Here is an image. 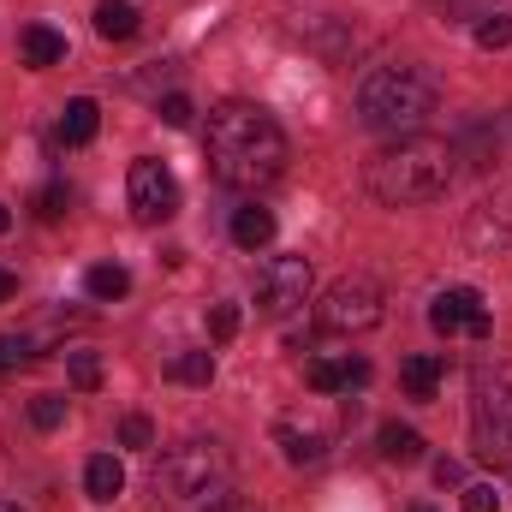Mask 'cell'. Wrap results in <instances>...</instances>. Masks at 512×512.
Listing matches in <instances>:
<instances>
[{"label": "cell", "instance_id": "obj_1", "mask_svg": "<svg viewBox=\"0 0 512 512\" xmlns=\"http://www.w3.org/2000/svg\"><path fill=\"white\" fill-rule=\"evenodd\" d=\"M203 161L227 191H262L286 173V131L256 102H221L203 131Z\"/></svg>", "mask_w": 512, "mask_h": 512}, {"label": "cell", "instance_id": "obj_2", "mask_svg": "<svg viewBox=\"0 0 512 512\" xmlns=\"http://www.w3.org/2000/svg\"><path fill=\"white\" fill-rule=\"evenodd\" d=\"M453 161H459L453 143L417 137V131H411V137H393L382 155H370L364 185H370V197L387 203V209L435 203V197H447V185H453Z\"/></svg>", "mask_w": 512, "mask_h": 512}, {"label": "cell", "instance_id": "obj_3", "mask_svg": "<svg viewBox=\"0 0 512 512\" xmlns=\"http://www.w3.org/2000/svg\"><path fill=\"white\" fill-rule=\"evenodd\" d=\"M233 495V459L221 441H179L161 453L155 465V501L161 507H179V512H215L221 501Z\"/></svg>", "mask_w": 512, "mask_h": 512}, {"label": "cell", "instance_id": "obj_4", "mask_svg": "<svg viewBox=\"0 0 512 512\" xmlns=\"http://www.w3.org/2000/svg\"><path fill=\"white\" fill-rule=\"evenodd\" d=\"M435 114V78L423 66H382L358 84V120L387 137H411Z\"/></svg>", "mask_w": 512, "mask_h": 512}, {"label": "cell", "instance_id": "obj_5", "mask_svg": "<svg viewBox=\"0 0 512 512\" xmlns=\"http://www.w3.org/2000/svg\"><path fill=\"white\" fill-rule=\"evenodd\" d=\"M382 286L370 280V274H346V280H334L328 292H322V304H316V322L328 328V334H364V328H376L382 322Z\"/></svg>", "mask_w": 512, "mask_h": 512}, {"label": "cell", "instance_id": "obj_6", "mask_svg": "<svg viewBox=\"0 0 512 512\" xmlns=\"http://www.w3.org/2000/svg\"><path fill=\"white\" fill-rule=\"evenodd\" d=\"M471 435H477V459L512 465V382H483L477 387Z\"/></svg>", "mask_w": 512, "mask_h": 512}, {"label": "cell", "instance_id": "obj_7", "mask_svg": "<svg viewBox=\"0 0 512 512\" xmlns=\"http://www.w3.org/2000/svg\"><path fill=\"white\" fill-rule=\"evenodd\" d=\"M310 298V262L304 256H268L256 274V310L262 316H292Z\"/></svg>", "mask_w": 512, "mask_h": 512}, {"label": "cell", "instance_id": "obj_8", "mask_svg": "<svg viewBox=\"0 0 512 512\" xmlns=\"http://www.w3.org/2000/svg\"><path fill=\"white\" fill-rule=\"evenodd\" d=\"M126 197H131V215L137 221H167V215H179V185H173V173L161 167V161H131V173H126Z\"/></svg>", "mask_w": 512, "mask_h": 512}, {"label": "cell", "instance_id": "obj_9", "mask_svg": "<svg viewBox=\"0 0 512 512\" xmlns=\"http://www.w3.org/2000/svg\"><path fill=\"white\" fill-rule=\"evenodd\" d=\"M429 328L435 334H471V340H489V304H483V292H471V286H447V292H435V304H429Z\"/></svg>", "mask_w": 512, "mask_h": 512}, {"label": "cell", "instance_id": "obj_10", "mask_svg": "<svg viewBox=\"0 0 512 512\" xmlns=\"http://www.w3.org/2000/svg\"><path fill=\"white\" fill-rule=\"evenodd\" d=\"M465 245H471V251H483V256L512 251V185L489 191V197L465 215Z\"/></svg>", "mask_w": 512, "mask_h": 512}, {"label": "cell", "instance_id": "obj_11", "mask_svg": "<svg viewBox=\"0 0 512 512\" xmlns=\"http://www.w3.org/2000/svg\"><path fill=\"white\" fill-rule=\"evenodd\" d=\"M304 382L316 387V393H340V387H364V382H370V364H364V358H334V364H328V358H316V364L304 370Z\"/></svg>", "mask_w": 512, "mask_h": 512}, {"label": "cell", "instance_id": "obj_12", "mask_svg": "<svg viewBox=\"0 0 512 512\" xmlns=\"http://www.w3.org/2000/svg\"><path fill=\"white\" fill-rule=\"evenodd\" d=\"M18 54H24V66H30V72H48V66H60V60H66V36H60V30H48V24H24Z\"/></svg>", "mask_w": 512, "mask_h": 512}, {"label": "cell", "instance_id": "obj_13", "mask_svg": "<svg viewBox=\"0 0 512 512\" xmlns=\"http://www.w3.org/2000/svg\"><path fill=\"white\" fill-rule=\"evenodd\" d=\"M96 131H102V108H96L90 96H78V102H66V114H60V131H54V137H60L66 149H84Z\"/></svg>", "mask_w": 512, "mask_h": 512}, {"label": "cell", "instance_id": "obj_14", "mask_svg": "<svg viewBox=\"0 0 512 512\" xmlns=\"http://www.w3.org/2000/svg\"><path fill=\"white\" fill-rule=\"evenodd\" d=\"M120 489H126V465H120L114 453H96V459L84 465V495H90V501H114Z\"/></svg>", "mask_w": 512, "mask_h": 512}, {"label": "cell", "instance_id": "obj_15", "mask_svg": "<svg viewBox=\"0 0 512 512\" xmlns=\"http://www.w3.org/2000/svg\"><path fill=\"white\" fill-rule=\"evenodd\" d=\"M441 370H447V364H441L435 352H417V358H405V364H399V387H405L411 399H435Z\"/></svg>", "mask_w": 512, "mask_h": 512}, {"label": "cell", "instance_id": "obj_16", "mask_svg": "<svg viewBox=\"0 0 512 512\" xmlns=\"http://www.w3.org/2000/svg\"><path fill=\"white\" fill-rule=\"evenodd\" d=\"M268 239H274V215L256 209V203H245V209L233 215V245H239V251H262Z\"/></svg>", "mask_w": 512, "mask_h": 512}, {"label": "cell", "instance_id": "obj_17", "mask_svg": "<svg viewBox=\"0 0 512 512\" xmlns=\"http://www.w3.org/2000/svg\"><path fill=\"white\" fill-rule=\"evenodd\" d=\"M96 36H108V42L137 36V6L131 0H96Z\"/></svg>", "mask_w": 512, "mask_h": 512}, {"label": "cell", "instance_id": "obj_18", "mask_svg": "<svg viewBox=\"0 0 512 512\" xmlns=\"http://www.w3.org/2000/svg\"><path fill=\"white\" fill-rule=\"evenodd\" d=\"M84 292H90V298H102V304H114V298H126V292H131V274L120 268V262H96V268L84 274Z\"/></svg>", "mask_w": 512, "mask_h": 512}, {"label": "cell", "instance_id": "obj_19", "mask_svg": "<svg viewBox=\"0 0 512 512\" xmlns=\"http://www.w3.org/2000/svg\"><path fill=\"white\" fill-rule=\"evenodd\" d=\"M382 453L393 465H411V459H423V435L411 423H382Z\"/></svg>", "mask_w": 512, "mask_h": 512}, {"label": "cell", "instance_id": "obj_20", "mask_svg": "<svg viewBox=\"0 0 512 512\" xmlns=\"http://www.w3.org/2000/svg\"><path fill=\"white\" fill-rule=\"evenodd\" d=\"M167 376H173V382H191V387H209L215 382V358H209V352H185V358H173Z\"/></svg>", "mask_w": 512, "mask_h": 512}, {"label": "cell", "instance_id": "obj_21", "mask_svg": "<svg viewBox=\"0 0 512 512\" xmlns=\"http://www.w3.org/2000/svg\"><path fill=\"white\" fill-rule=\"evenodd\" d=\"M280 453H286L292 465H316L328 447H322V435H298V429H280Z\"/></svg>", "mask_w": 512, "mask_h": 512}, {"label": "cell", "instance_id": "obj_22", "mask_svg": "<svg viewBox=\"0 0 512 512\" xmlns=\"http://www.w3.org/2000/svg\"><path fill=\"white\" fill-rule=\"evenodd\" d=\"M30 358H36V334H0V376L24 370Z\"/></svg>", "mask_w": 512, "mask_h": 512}, {"label": "cell", "instance_id": "obj_23", "mask_svg": "<svg viewBox=\"0 0 512 512\" xmlns=\"http://www.w3.org/2000/svg\"><path fill=\"white\" fill-rule=\"evenodd\" d=\"M30 209H36V221H60V215L72 209V191L54 179V185H42V191H36V203H30Z\"/></svg>", "mask_w": 512, "mask_h": 512}, {"label": "cell", "instance_id": "obj_24", "mask_svg": "<svg viewBox=\"0 0 512 512\" xmlns=\"http://www.w3.org/2000/svg\"><path fill=\"white\" fill-rule=\"evenodd\" d=\"M30 423H36V429H60V423H66V399H60V393H36V399H30Z\"/></svg>", "mask_w": 512, "mask_h": 512}, {"label": "cell", "instance_id": "obj_25", "mask_svg": "<svg viewBox=\"0 0 512 512\" xmlns=\"http://www.w3.org/2000/svg\"><path fill=\"white\" fill-rule=\"evenodd\" d=\"M477 48H512V12H489L477 24Z\"/></svg>", "mask_w": 512, "mask_h": 512}, {"label": "cell", "instance_id": "obj_26", "mask_svg": "<svg viewBox=\"0 0 512 512\" xmlns=\"http://www.w3.org/2000/svg\"><path fill=\"white\" fill-rule=\"evenodd\" d=\"M149 441H155V423H149L143 411H131L126 423H120V447H131V453H143Z\"/></svg>", "mask_w": 512, "mask_h": 512}, {"label": "cell", "instance_id": "obj_27", "mask_svg": "<svg viewBox=\"0 0 512 512\" xmlns=\"http://www.w3.org/2000/svg\"><path fill=\"white\" fill-rule=\"evenodd\" d=\"M72 387H102V358L96 352H72Z\"/></svg>", "mask_w": 512, "mask_h": 512}, {"label": "cell", "instance_id": "obj_28", "mask_svg": "<svg viewBox=\"0 0 512 512\" xmlns=\"http://www.w3.org/2000/svg\"><path fill=\"white\" fill-rule=\"evenodd\" d=\"M239 334V304H215L209 310V340H233Z\"/></svg>", "mask_w": 512, "mask_h": 512}, {"label": "cell", "instance_id": "obj_29", "mask_svg": "<svg viewBox=\"0 0 512 512\" xmlns=\"http://www.w3.org/2000/svg\"><path fill=\"white\" fill-rule=\"evenodd\" d=\"M155 114H161V126H191V102H185L179 90H173V96H161V102H155Z\"/></svg>", "mask_w": 512, "mask_h": 512}, {"label": "cell", "instance_id": "obj_30", "mask_svg": "<svg viewBox=\"0 0 512 512\" xmlns=\"http://www.w3.org/2000/svg\"><path fill=\"white\" fill-rule=\"evenodd\" d=\"M465 512H501V495H495L489 483H471V489H465Z\"/></svg>", "mask_w": 512, "mask_h": 512}, {"label": "cell", "instance_id": "obj_31", "mask_svg": "<svg viewBox=\"0 0 512 512\" xmlns=\"http://www.w3.org/2000/svg\"><path fill=\"white\" fill-rule=\"evenodd\" d=\"M459 477H465V465H459V459H441V465H435V483H441V489H447V483H459Z\"/></svg>", "mask_w": 512, "mask_h": 512}, {"label": "cell", "instance_id": "obj_32", "mask_svg": "<svg viewBox=\"0 0 512 512\" xmlns=\"http://www.w3.org/2000/svg\"><path fill=\"white\" fill-rule=\"evenodd\" d=\"M215 512H262V507H256V501H245V495H227Z\"/></svg>", "mask_w": 512, "mask_h": 512}, {"label": "cell", "instance_id": "obj_33", "mask_svg": "<svg viewBox=\"0 0 512 512\" xmlns=\"http://www.w3.org/2000/svg\"><path fill=\"white\" fill-rule=\"evenodd\" d=\"M6 298H18V274H12V268H0V304H6Z\"/></svg>", "mask_w": 512, "mask_h": 512}, {"label": "cell", "instance_id": "obj_34", "mask_svg": "<svg viewBox=\"0 0 512 512\" xmlns=\"http://www.w3.org/2000/svg\"><path fill=\"white\" fill-rule=\"evenodd\" d=\"M6 227H12V215H6V203H0V233H6Z\"/></svg>", "mask_w": 512, "mask_h": 512}, {"label": "cell", "instance_id": "obj_35", "mask_svg": "<svg viewBox=\"0 0 512 512\" xmlns=\"http://www.w3.org/2000/svg\"><path fill=\"white\" fill-rule=\"evenodd\" d=\"M0 512H24V507H12V501H0Z\"/></svg>", "mask_w": 512, "mask_h": 512}, {"label": "cell", "instance_id": "obj_36", "mask_svg": "<svg viewBox=\"0 0 512 512\" xmlns=\"http://www.w3.org/2000/svg\"><path fill=\"white\" fill-rule=\"evenodd\" d=\"M417 512H429V507H417Z\"/></svg>", "mask_w": 512, "mask_h": 512}]
</instances>
